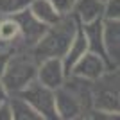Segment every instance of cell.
Instances as JSON below:
<instances>
[{"label":"cell","mask_w":120,"mask_h":120,"mask_svg":"<svg viewBox=\"0 0 120 120\" xmlns=\"http://www.w3.org/2000/svg\"><path fill=\"white\" fill-rule=\"evenodd\" d=\"M77 27H79V22L74 15L63 16L57 23L49 25L40 41L30 50L36 63L47 57H63L77 32Z\"/></svg>","instance_id":"6da1fadb"},{"label":"cell","mask_w":120,"mask_h":120,"mask_svg":"<svg viewBox=\"0 0 120 120\" xmlns=\"http://www.w3.org/2000/svg\"><path fill=\"white\" fill-rule=\"evenodd\" d=\"M36 70H38V63L30 52H13L0 79L7 93L16 95L36 79Z\"/></svg>","instance_id":"7a4b0ae2"},{"label":"cell","mask_w":120,"mask_h":120,"mask_svg":"<svg viewBox=\"0 0 120 120\" xmlns=\"http://www.w3.org/2000/svg\"><path fill=\"white\" fill-rule=\"evenodd\" d=\"M16 95L23 97L32 108L41 115L43 120H56L57 118V111H56V93L54 90L47 88L45 84H41L38 79L25 86L23 90Z\"/></svg>","instance_id":"3957f363"},{"label":"cell","mask_w":120,"mask_h":120,"mask_svg":"<svg viewBox=\"0 0 120 120\" xmlns=\"http://www.w3.org/2000/svg\"><path fill=\"white\" fill-rule=\"evenodd\" d=\"M56 93V111H57V118L63 120H74L79 118L82 113V102H81V91L75 90L74 86L68 88L66 82L59 86Z\"/></svg>","instance_id":"277c9868"},{"label":"cell","mask_w":120,"mask_h":120,"mask_svg":"<svg viewBox=\"0 0 120 120\" xmlns=\"http://www.w3.org/2000/svg\"><path fill=\"white\" fill-rule=\"evenodd\" d=\"M108 68H109V65H108V61H106L102 56L88 50V52L74 65L70 75L79 77V79H82V81L93 82V81H99L100 77L106 74Z\"/></svg>","instance_id":"5b68a950"},{"label":"cell","mask_w":120,"mask_h":120,"mask_svg":"<svg viewBox=\"0 0 120 120\" xmlns=\"http://www.w3.org/2000/svg\"><path fill=\"white\" fill-rule=\"evenodd\" d=\"M15 16H16V20L20 22V29H22V50L23 52H30L32 47L40 41V38L47 30V25L41 23L30 13L29 7L20 11V13H16Z\"/></svg>","instance_id":"8992f818"},{"label":"cell","mask_w":120,"mask_h":120,"mask_svg":"<svg viewBox=\"0 0 120 120\" xmlns=\"http://www.w3.org/2000/svg\"><path fill=\"white\" fill-rule=\"evenodd\" d=\"M66 72L63 66L61 57H47L38 63V70H36V79L41 84H45L50 90H57L59 86L65 84L66 81Z\"/></svg>","instance_id":"52a82bcc"},{"label":"cell","mask_w":120,"mask_h":120,"mask_svg":"<svg viewBox=\"0 0 120 120\" xmlns=\"http://www.w3.org/2000/svg\"><path fill=\"white\" fill-rule=\"evenodd\" d=\"M102 34H104L108 65L120 66V20H104L102 22Z\"/></svg>","instance_id":"ba28073f"},{"label":"cell","mask_w":120,"mask_h":120,"mask_svg":"<svg viewBox=\"0 0 120 120\" xmlns=\"http://www.w3.org/2000/svg\"><path fill=\"white\" fill-rule=\"evenodd\" d=\"M86 52H88V41H86V36H84V32H82V29H81V23H79V27H77V32H75L74 40H72L70 47H68V50H66V54L61 57L66 75H70V72H72V68H74V65L86 54Z\"/></svg>","instance_id":"9c48e42d"},{"label":"cell","mask_w":120,"mask_h":120,"mask_svg":"<svg viewBox=\"0 0 120 120\" xmlns=\"http://www.w3.org/2000/svg\"><path fill=\"white\" fill-rule=\"evenodd\" d=\"M104 15V2L102 0H75L74 16L79 23H91L100 20Z\"/></svg>","instance_id":"30bf717a"},{"label":"cell","mask_w":120,"mask_h":120,"mask_svg":"<svg viewBox=\"0 0 120 120\" xmlns=\"http://www.w3.org/2000/svg\"><path fill=\"white\" fill-rule=\"evenodd\" d=\"M102 18L95 20L91 23H81V29L86 36V41H88V50L90 52H95V54L102 56L106 61V49H104V34H102Z\"/></svg>","instance_id":"8fae6325"},{"label":"cell","mask_w":120,"mask_h":120,"mask_svg":"<svg viewBox=\"0 0 120 120\" xmlns=\"http://www.w3.org/2000/svg\"><path fill=\"white\" fill-rule=\"evenodd\" d=\"M29 11L41 22V23H45L47 27L57 23V22L63 18V16L54 9V5H52L50 0H32L30 5H29Z\"/></svg>","instance_id":"7c38bea8"},{"label":"cell","mask_w":120,"mask_h":120,"mask_svg":"<svg viewBox=\"0 0 120 120\" xmlns=\"http://www.w3.org/2000/svg\"><path fill=\"white\" fill-rule=\"evenodd\" d=\"M9 104L13 109V120H43L41 115L20 95H9Z\"/></svg>","instance_id":"4fadbf2b"},{"label":"cell","mask_w":120,"mask_h":120,"mask_svg":"<svg viewBox=\"0 0 120 120\" xmlns=\"http://www.w3.org/2000/svg\"><path fill=\"white\" fill-rule=\"evenodd\" d=\"M32 0H0V16H13L27 9Z\"/></svg>","instance_id":"5bb4252c"},{"label":"cell","mask_w":120,"mask_h":120,"mask_svg":"<svg viewBox=\"0 0 120 120\" xmlns=\"http://www.w3.org/2000/svg\"><path fill=\"white\" fill-rule=\"evenodd\" d=\"M102 18L104 20H120V0H106Z\"/></svg>","instance_id":"9a60e30c"},{"label":"cell","mask_w":120,"mask_h":120,"mask_svg":"<svg viewBox=\"0 0 120 120\" xmlns=\"http://www.w3.org/2000/svg\"><path fill=\"white\" fill-rule=\"evenodd\" d=\"M54 9L59 13L61 16H68L74 15V7H75V0H50Z\"/></svg>","instance_id":"2e32d148"},{"label":"cell","mask_w":120,"mask_h":120,"mask_svg":"<svg viewBox=\"0 0 120 120\" xmlns=\"http://www.w3.org/2000/svg\"><path fill=\"white\" fill-rule=\"evenodd\" d=\"M0 120H13V109H11L9 99L0 102Z\"/></svg>","instance_id":"e0dca14e"},{"label":"cell","mask_w":120,"mask_h":120,"mask_svg":"<svg viewBox=\"0 0 120 120\" xmlns=\"http://www.w3.org/2000/svg\"><path fill=\"white\" fill-rule=\"evenodd\" d=\"M11 54H13V52H9V50H0V77H2L5 66H7V63H9Z\"/></svg>","instance_id":"ac0fdd59"},{"label":"cell","mask_w":120,"mask_h":120,"mask_svg":"<svg viewBox=\"0 0 120 120\" xmlns=\"http://www.w3.org/2000/svg\"><path fill=\"white\" fill-rule=\"evenodd\" d=\"M7 99H9V93H7L4 82H2V79H0V102H4V100H7Z\"/></svg>","instance_id":"d6986e66"},{"label":"cell","mask_w":120,"mask_h":120,"mask_svg":"<svg viewBox=\"0 0 120 120\" xmlns=\"http://www.w3.org/2000/svg\"><path fill=\"white\" fill-rule=\"evenodd\" d=\"M102 2H106V0H102Z\"/></svg>","instance_id":"ffe728a7"}]
</instances>
